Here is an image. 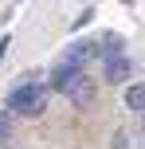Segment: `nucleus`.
<instances>
[{"mask_svg": "<svg viewBox=\"0 0 145 149\" xmlns=\"http://www.w3.org/2000/svg\"><path fill=\"white\" fill-rule=\"evenodd\" d=\"M55 86L67 98H75V102H86L90 98V79L83 71H55Z\"/></svg>", "mask_w": 145, "mask_h": 149, "instance_id": "nucleus-2", "label": "nucleus"}, {"mask_svg": "<svg viewBox=\"0 0 145 149\" xmlns=\"http://www.w3.org/2000/svg\"><path fill=\"white\" fill-rule=\"evenodd\" d=\"M4 106H8V110H16V114H39V110L47 106V86H43V82H35V79H28V82H20V86L8 90Z\"/></svg>", "mask_w": 145, "mask_h": 149, "instance_id": "nucleus-1", "label": "nucleus"}, {"mask_svg": "<svg viewBox=\"0 0 145 149\" xmlns=\"http://www.w3.org/2000/svg\"><path fill=\"white\" fill-rule=\"evenodd\" d=\"M141 102H145V86L133 82V86L126 90V106H130V110H141Z\"/></svg>", "mask_w": 145, "mask_h": 149, "instance_id": "nucleus-5", "label": "nucleus"}, {"mask_svg": "<svg viewBox=\"0 0 145 149\" xmlns=\"http://www.w3.org/2000/svg\"><path fill=\"white\" fill-rule=\"evenodd\" d=\"M4 51H8V36H4V39H0V59H4Z\"/></svg>", "mask_w": 145, "mask_h": 149, "instance_id": "nucleus-8", "label": "nucleus"}, {"mask_svg": "<svg viewBox=\"0 0 145 149\" xmlns=\"http://www.w3.org/2000/svg\"><path fill=\"white\" fill-rule=\"evenodd\" d=\"M4 137H8V122L0 118V141H4Z\"/></svg>", "mask_w": 145, "mask_h": 149, "instance_id": "nucleus-7", "label": "nucleus"}, {"mask_svg": "<svg viewBox=\"0 0 145 149\" xmlns=\"http://www.w3.org/2000/svg\"><path fill=\"white\" fill-rule=\"evenodd\" d=\"M90 16H94V12H90V8H83V12H78V16H75V24H71V28H83V24H90Z\"/></svg>", "mask_w": 145, "mask_h": 149, "instance_id": "nucleus-6", "label": "nucleus"}, {"mask_svg": "<svg viewBox=\"0 0 145 149\" xmlns=\"http://www.w3.org/2000/svg\"><path fill=\"white\" fill-rule=\"evenodd\" d=\"M94 55H98V43H90V39H86V43H71L67 51H63V59L55 63V71H78L86 59H94Z\"/></svg>", "mask_w": 145, "mask_h": 149, "instance_id": "nucleus-3", "label": "nucleus"}, {"mask_svg": "<svg viewBox=\"0 0 145 149\" xmlns=\"http://www.w3.org/2000/svg\"><path fill=\"white\" fill-rule=\"evenodd\" d=\"M130 74H133V59L130 55H106V82H130Z\"/></svg>", "mask_w": 145, "mask_h": 149, "instance_id": "nucleus-4", "label": "nucleus"}]
</instances>
